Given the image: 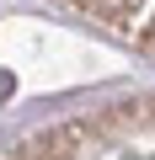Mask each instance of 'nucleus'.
<instances>
[{"instance_id": "1", "label": "nucleus", "mask_w": 155, "mask_h": 160, "mask_svg": "<svg viewBox=\"0 0 155 160\" xmlns=\"http://www.w3.org/2000/svg\"><path fill=\"white\" fill-rule=\"evenodd\" d=\"M0 160H155V96L27 128L0 144Z\"/></svg>"}]
</instances>
